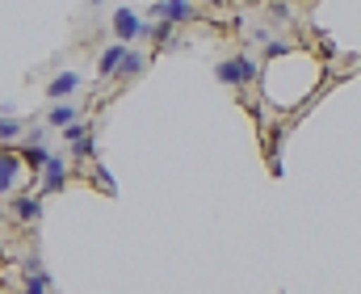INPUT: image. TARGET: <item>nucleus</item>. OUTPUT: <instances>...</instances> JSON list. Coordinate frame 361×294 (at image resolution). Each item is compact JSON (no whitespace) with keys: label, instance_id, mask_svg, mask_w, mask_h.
I'll return each instance as SVG.
<instances>
[{"label":"nucleus","instance_id":"nucleus-11","mask_svg":"<svg viewBox=\"0 0 361 294\" xmlns=\"http://www.w3.org/2000/svg\"><path fill=\"white\" fill-rule=\"evenodd\" d=\"M143 68H147V59H143V55H139V51H126V55H122V63H118V72H114V76H118V80H122V85H130V80H139V76H143Z\"/></svg>","mask_w":361,"mask_h":294},{"label":"nucleus","instance_id":"nucleus-4","mask_svg":"<svg viewBox=\"0 0 361 294\" xmlns=\"http://www.w3.org/2000/svg\"><path fill=\"white\" fill-rule=\"evenodd\" d=\"M38 177H42V181H38V197L59 194V190L68 185V160H63V156H51V160H47V169H42Z\"/></svg>","mask_w":361,"mask_h":294},{"label":"nucleus","instance_id":"nucleus-1","mask_svg":"<svg viewBox=\"0 0 361 294\" xmlns=\"http://www.w3.org/2000/svg\"><path fill=\"white\" fill-rule=\"evenodd\" d=\"M114 38L126 47L130 38H156V21H147V17H139L135 8H114Z\"/></svg>","mask_w":361,"mask_h":294},{"label":"nucleus","instance_id":"nucleus-16","mask_svg":"<svg viewBox=\"0 0 361 294\" xmlns=\"http://www.w3.org/2000/svg\"><path fill=\"white\" fill-rule=\"evenodd\" d=\"M0 219H4V210H0Z\"/></svg>","mask_w":361,"mask_h":294},{"label":"nucleus","instance_id":"nucleus-6","mask_svg":"<svg viewBox=\"0 0 361 294\" xmlns=\"http://www.w3.org/2000/svg\"><path fill=\"white\" fill-rule=\"evenodd\" d=\"M63 139H68V152H72L76 160H89L92 152H97L89 122H72V126H63Z\"/></svg>","mask_w":361,"mask_h":294},{"label":"nucleus","instance_id":"nucleus-12","mask_svg":"<svg viewBox=\"0 0 361 294\" xmlns=\"http://www.w3.org/2000/svg\"><path fill=\"white\" fill-rule=\"evenodd\" d=\"M122 55H126V47H122V42H114V47H105V51H101V59H97V72H101V76L109 80V76L118 72V63H122Z\"/></svg>","mask_w":361,"mask_h":294},{"label":"nucleus","instance_id":"nucleus-3","mask_svg":"<svg viewBox=\"0 0 361 294\" xmlns=\"http://www.w3.org/2000/svg\"><path fill=\"white\" fill-rule=\"evenodd\" d=\"M197 17V8L189 4V0H156V4H147V21H169V25H177V21H193Z\"/></svg>","mask_w":361,"mask_h":294},{"label":"nucleus","instance_id":"nucleus-13","mask_svg":"<svg viewBox=\"0 0 361 294\" xmlns=\"http://www.w3.org/2000/svg\"><path fill=\"white\" fill-rule=\"evenodd\" d=\"M47 122H51V126H59V130H63V126H72V122H76V105H72V101H55V105L47 109Z\"/></svg>","mask_w":361,"mask_h":294},{"label":"nucleus","instance_id":"nucleus-14","mask_svg":"<svg viewBox=\"0 0 361 294\" xmlns=\"http://www.w3.org/2000/svg\"><path fill=\"white\" fill-rule=\"evenodd\" d=\"M21 143V122L17 118H0V147H17Z\"/></svg>","mask_w":361,"mask_h":294},{"label":"nucleus","instance_id":"nucleus-17","mask_svg":"<svg viewBox=\"0 0 361 294\" xmlns=\"http://www.w3.org/2000/svg\"><path fill=\"white\" fill-rule=\"evenodd\" d=\"M97 4H101V0H97Z\"/></svg>","mask_w":361,"mask_h":294},{"label":"nucleus","instance_id":"nucleus-7","mask_svg":"<svg viewBox=\"0 0 361 294\" xmlns=\"http://www.w3.org/2000/svg\"><path fill=\"white\" fill-rule=\"evenodd\" d=\"M8 214L17 223H38L42 219V197L38 194H13L8 197Z\"/></svg>","mask_w":361,"mask_h":294},{"label":"nucleus","instance_id":"nucleus-15","mask_svg":"<svg viewBox=\"0 0 361 294\" xmlns=\"http://www.w3.org/2000/svg\"><path fill=\"white\" fill-rule=\"evenodd\" d=\"M269 17H273V21H286V17H290V8H286V0H277V4H269Z\"/></svg>","mask_w":361,"mask_h":294},{"label":"nucleus","instance_id":"nucleus-10","mask_svg":"<svg viewBox=\"0 0 361 294\" xmlns=\"http://www.w3.org/2000/svg\"><path fill=\"white\" fill-rule=\"evenodd\" d=\"M21 294H51V274H47L38 261H30V265H25V282H21Z\"/></svg>","mask_w":361,"mask_h":294},{"label":"nucleus","instance_id":"nucleus-2","mask_svg":"<svg viewBox=\"0 0 361 294\" xmlns=\"http://www.w3.org/2000/svg\"><path fill=\"white\" fill-rule=\"evenodd\" d=\"M252 80H257V59H248V55H231V59L219 63V85H227V89H244V85H252Z\"/></svg>","mask_w":361,"mask_h":294},{"label":"nucleus","instance_id":"nucleus-5","mask_svg":"<svg viewBox=\"0 0 361 294\" xmlns=\"http://www.w3.org/2000/svg\"><path fill=\"white\" fill-rule=\"evenodd\" d=\"M21 177H25L21 156H17L13 147H0V194H13V190L21 185Z\"/></svg>","mask_w":361,"mask_h":294},{"label":"nucleus","instance_id":"nucleus-9","mask_svg":"<svg viewBox=\"0 0 361 294\" xmlns=\"http://www.w3.org/2000/svg\"><path fill=\"white\" fill-rule=\"evenodd\" d=\"M80 85H85V80H80L76 72H59V76L47 85V97L51 101H68L72 93H80Z\"/></svg>","mask_w":361,"mask_h":294},{"label":"nucleus","instance_id":"nucleus-8","mask_svg":"<svg viewBox=\"0 0 361 294\" xmlns=\"http://www.w3.org/2000/svg\"><path fill=\"white\" fill-rule=\"evenodd\" d=\"M13 152H17V156H21V164H25V169H34V173H42V169H47V160H51V147H47V143H17Z\"/></svg>","mask_w":361,"mask_h":294}]
</instances>
